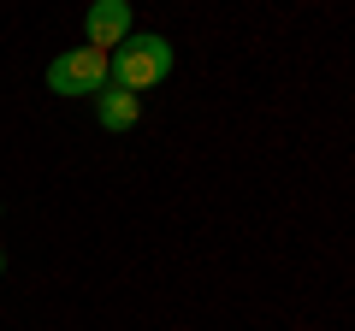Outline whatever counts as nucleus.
I'll list each match as a JSON object with an SVG mask.
<instances>
[{
    "instance_id": "20e7f679",
    "label": "nucleus",
    "mask_w": 355,
    "mask_h": 331,
    "mask_svg": "<svg viewBox=\"0 0 355 331\" xmlns=\"http://www.w3.org/2000/svg\"><path fill=\"white\" fill-rule=\"evenodd\" d=\"M95 118H101L107 130H137V118H142V101L130 89H119V83H107L101 95H95Z\"/></svg>"
},
{
    "instance_id": "39448f33",
    "label": "nucleus",
    "mask_w": 355,
    "mask_h": 331,
    "mask_svg": "<svg viewBox=\"0 0 355 331\" xmlns=\"http://www.w3.org/2000/svg\"><path fill=\"white\" fill-rule=\"evenodd\" d=\"M0 272H6V249H0Z\"/></svg>"
},
{
    "instance_id": "f03ea898",
    "label": "nucleus",
    "mask_w": 355,
    "mask_h": 331,
    "mask_svg": "<svg viewBox=\"0 0 355 331\" xmlns=\"http://www.w3.org/2000/svg\"><path fill=\"white\" fill-rule=\"evenodd\" d=\"M48 89L53 95H101L107 89V53L101 48H65L48 65Z\"/></svg>"
},
{
    "instance_id": "7ed1b4c3",
    "label": "nucleus",
    "mask_w": 355,
    "mask_h": 331,
    "mask_svg": "<svg viewBox=\"0 0 355 331\" xmlns=\"http://www.w3.org/2000/svg\"><path fill=\"white\" fill-rule=\"evenodd\" d=\"M83 36H89V48L113 53L119 42L130 36V0H95L83 12Z\"/></svg>"
},
{
    "instance_id": "f257e3e1",
    "label": "nucleus",
    "mask_w": 355,
    "mask_h": 331,
    "mask_svg": "<svg viewBox=\"0 0 355 331\" xmlns=\"http://www.w3.org/2000/svg\"><path fill=\"white\" fill-rule=\"evenodd\" d=\"M166 77H172V42L154 36V30L148 36L130 30V36L107 53V83H119V89H130V95L154 89V83H166Z\"/></svg>"
}]
</instances>
